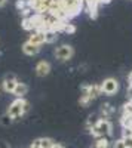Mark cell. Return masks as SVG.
I'll return each mask as SVG.
<instances>
[{
    "label": "cell",
    "instance_id": "cell-1",
    "mask_svg": "<svg viewBox=\"0 0 132 148\" xmlns=\"http://www.w3.org/2000/svg\"><path fill=\"white\" fill-rule=\"evenodd\" d=\"M28 110H30V104L24 99V98H16V99L9 105V108H8L6 113H8L12 119H14V121H15V120H19Z\"/></svg>",
    "mask_w": 132,
    "mask_h": 148
},
{
    "label": "cell",
    "instance_id": "cell-2",
    "mask_svg": "<svg viewBox=\"0 0 132 148\" xmlns=\"http://www.w3.org/2000/svg\"><path fill=\"white\" fill-rule=\"evenodd\" d=\"M61 9L65 12V15L70 18H73L80 14V10L85 6V0H58Z\"/></svg>",
    "mask_w": 132,
    "mask_h": 148
},
{
    "label": "cell",
    "instance_id": "cell-3",
    "mask_svg": "<svg viewBox=\"0 0 132 148\" xmlns=\"http://www.w3.org/2000/svg\"><path fill=\"white\" fill-rule=\"evenodd\" d=\"M113 126L109 119H100L95 125L91 127V133L94 135L95 138H107L109 135H111Z\"/></svg>",
    "mask_w": 132,
    "mask_h": 148
},
{
    "label": "cell",
    "instance_id": "cell-4",
    "mask_svg": "<svg viewBox=\"0 0 132 148\" xmlns=\"http://www.w3.org/2000/svg\"><path fill=\"white\" fill-rule=\"evenodd\" d=\"M74 56V47L70 45H61L55 49V58L61 62H65V61H70Z\"/></svg>",
    "mask_w": 132,
    "mask_h": 148
},
{
    "label": "cell",
    "instance_id": "cell-5",
    "mask_svg": "<svg viewBox=\"0 0 132 148\" xmlns=\"http://www.w3.org/2000/svg\"><path fill=\"white\" fill-rule=\"evenodd\" d=\"M101 90H102V93L109 95V96L117 93V90H119V82H117L116 79H113V77L105 79V80L101 83Z\"/></svg>",
    "mask_w": 132,
    "mask_h": 148
},
{
    "label": "cell",
    "instance_id": "cell-6",
    "mask_svg": "<svg viewBox=\"0 0 132 148\" xmlns=\"http://www.w3.org/2000/svg\"><path fill=\"white\" fill-rule=\"evenodd\" d=\"M16 84H18V80L15 77V74H6V76L3 77L2 86H3V90L6 93H14Z\"/></svg>",
    "mask_w": 132,
    "mask_h": 148
},
{
    "label": "cell",
    "instance_id": "cell-7",
    "mask_svg": "<svg viewBox=\"0 0 132 148\" xmlns=\"http://www.w3.org/2000/svg\"><path fill=\"white\" fill-rule=\"evenodd\" d=\"M51 64L47 62V61H39L37 64H36V68H34V71H36V74H37L39 77H46L47 74L51 73Z\"/></svg>",
    "mask_w": 132,
    "mask_h": 148
},
{
    "label": "cell",
    "instance_id": "cell-8",
    "mask_svg": "<svg viewBox=\"0 0 132 148\" xmlns=\"http://www.w3.org/2000/svg\"><path fill=\"white\" fill-rule=\"evenodd\" d=\"M22 52L28 55V56H33V55H37L40 52V46L37 45H33L31 42H25L22 45Z\"/></svg>",
    "mask_w": 132,
    "mask_h": 148
},
{
    "label": "cell",
    "instance_id": "cell-9",
    "mask_svg": "<svg viewBox=\"0 0 132 148\" xmlns=\"http://www.w3.org/2000/svg\"><path fill=\"white\" fill-rule=\"evenodd\" d=\"M28 42H31L33 45L42 46L43 43H46V39H45V31H34V33H31Z\"/></svg>",
    "mask_w": 132,
    "mask_h": 148
},
{
    "label": "cell",
    "instance_id": "cell-10",
    "mask_svg": "<svg viewBox=\"0 0 132 148\" xmlns=\"http://www.w3.org/2000/svg\"><path fill=\"white\" fill-rule=\"evenodd\" d=\"M88 93H89V96H91V99L94 101L95 98H98V96L102 93L101 84H88Z\"/></svg>",
    "mask_w": 132,
    "mask_h": 148
},
{
    "label": "cell",
    "instance_id": "cell-11",
    "mask_svg": "<svg viewBox=\"0 0 132 148\" xmlns=\"http://www.w3.org/2000/svg\"><path fill=\"white\" fill-rule=\"evenodd\" d=\"M27 92H28V86H27L25 83L18 82L16 88H15V90H14V95H15L16 98H24V96L27 95Z\"/></svg>",
    "mask_w": 132,
    "mask_h": 148
},
{
    "label": "cell",
    "instance_id": "cell-12",
    "mask_svg": "<svg viewBox=\"0 0 132 148\" xmlns=\"http://www.w3.org/2000/svg\"><path fill=\"white\" fill-rule=\"evenodd\" d=\"M113 113H114V108L110 104H104L101 107V119H109L113 116Z\"/></svg>",
    "mask_w": 132,
    "mask_h": 148
},
{
    "label": "cell",
    "instance_id": "cell-13",
    "mask_svg": "<svg viewBox=\"0 0 132 148\" xmlns=\"http://www.w3.org/2000/svg\"><path fill=\"white\" fill-rule=\"evenodd\" d=\"M120 123H122L123 129H132V116L123 114L122 119H120Z\"/></svg>",
    "mask_w": 132,
    "mask_h": 148
},
{
    "label": "cell",
    "instance_id": "cell-14",
    "mask_svg": "<svg viewBox=\"0 0 132 148\" xmlns=\"http://www.w3.org/2000/svg\"><path fill=\"white\" fill-rule=\"evenodd\" d=\"M56 31L54 30H45V39H46V43H54L56 40Z\"/></svg>",
    "mask_w": 132,
    "mask_h": 148
},
{
    "label": "cell",
    "instance_id": "cell-15",
    "mask_svg": "<svg viewBox=\"0 0 132 148\" xmlns=\"http://www.w3.org/2000/svg\"><path fill=\"white\" fill-rule=\"evenodd\" d=\"M94 148H110V142L107 138H98V141L95 142Z\"/></svg>",
    "mask_w": 132,
    "mask_h": 148
},
{
    "label": "cell",
    "instance_id": "cell-16",
    "mask_svg": "<svg viewBox=\"0 0 132 148\" xmlns=\"http://www.w3.org/2000/svg\"><path fill=\"white\" fill-rule=\"evenodd\" d=\"M39 142H40L42 148H52V145L55 144L54 139H51V138H39Z\"/></svg>",
    "mask_w": 132,
    "mask_h": 148
},
{
    "label": "cell",
    "instance_id": "cell-17",
    "mask_svg": "<svg viewBox=\"0 0 132 148\" xmlns=\"http://www.w3.org/2000/svg\"><path fill=\"white\" fill-rule=\"evenodd\" d=\"M100 119H98V116L97 114H91L89 117H88V120H86V129H89L91 130V127L95 125V123H97Z\"/></svg>",
    "mask_w": 132,
    "mask_h": 148
},
{
    "label": "cell",
    "instance_id": "cell-18",
    "mask_svg": "<svg viewBox=\"0 0 132 148\" xmlns=\"http://www.w3.org/2000/svg\"><path fill=\"white\" fill-rule=\"evenodd\" d=\"M12 121H14V119H12L8 113H6V114H3L2 117H0V123H2L3 126H9V125H12Z\"/></svg>",
    "mask_w": 132,
    "mask_h": 148
},
{
    "label": "cell",
    "instance_id": "cell-19",
    "mask_svg": "<svg viewBox=\"0 0 132 148\" xmlns=\"http://www.w3.org/2000/svg\"><path fill=\"white\" fill-rule=\"evenodd\" d=\"M123 114H129V116H132V99L123 105Z\"/></svg>",
    "mask_w": 132,
    "mask_h": 148
},
{
    "label": "cell",
    "instance_id": "cell-20",
    "mask_svg": "<svg viewBox=\"0 0 132 148\" xmlns=\"http://www.w3.org/2000/svg\"><path fill=\"white\" fill-rule=\"evenodd\" d=\"M64 31L65 33H68V34H73V33H76V27L73 25V24H65V27H64Z\"/></svg>",
    "mask_w": 132,
    "mask_h": 148
},
{
    "label": "cell",
    "instance_id": "cell-21",
    "mask_svg": "<svg viewBox=\"0 0 132 148\" xmlns=\"http://www.w3.org/2000/svg\"><path fill=\"white\" fill-rule=\"evenodd\" d=\"M113 148H126V145H125V141H123V138H120V139L114 141V144H113Z\"/></svg>",
    "mask_w": 132,
    "mask_h": 148
},
{
    "label": "cell",
    "instance_id": "cell-22",
    "mask_svg": "<svg viewBox=\"0 0 132 148\" xmlns=\"http://www.w3.org/2000/svg\"><path fill=\"white\" fill-rule=\"evenodd\" d=\"M123 141H125L126 148H132V135L131 136H123Z\"/></svg>",
    "mask_w": 132,
    "mask_h": 148
},
{
    "label": "cell",
    "instance_id": "cell-23",
    "mask_svg": "<svg viewBox=\"0 0 132 148\" xmlns=\"http://www.w3.org/2000/svg\"><path fill=\"white\" fill-rule=\"evenodd\" d=\"M30 148H42V147H40V142H39V139H36V141H34V142L30 145Z\"/></svg>",
    "mask_w": 132,
    "mask_h": 148
},
{
    "label": "cell",
    "instance_id": "cell-24",
    "mask_svg": "<svg viewBox=\"0 0 132 148\" xmlns=\"http://www.w3.org/2000/svg\"><path fill=\"white\" fill-rule=\"evenodd\" d=\"M52 148H65V147H64V145H61V144H56V142H55V144L52 145Z\"/></svg>",
    "mask_w": 132,
    "mask_h": 148
},
{
    "label": "cell",
    "instance_id": "cell-25",
    "mask_svg": "<svg viewBox=\"0 0 132 148\" xmlns=\"http://www.w3.org/2000/svg\"><path fill=\"white\" fill-rule=\"evenodd\" d=\"M128 96L132 99V86H129V88H128Z\"/></svg>",
    "mask_w": 132,
    "mask_h": 148
},
{
    "label": "cell",
    "instance_id": "cell-26",
    "mask_svg": "<svg viewBox=\"0 0 132 148\" xmlns=\"http://www.w3.org/2000/svg\"><path fill=\"white\" fill-rule=\"evenodd\" d=\"M128 82H129V86H132V71L129 73V76H128Z\"/></svg>",
    "mask_w": 132,
    "mask_h": 148
},
{
    "label": "cell",
    "instance_id": "cell-27",
    "mask_svg": "<svg viewBox=\"0 0 132 148\" xmlns=\"http://www.w3.org/2000/svg\"><path fill=\"white\" fill-rule=\"evenodd\" d=\"M6 3H8V0H0V8H3Z\"/></svg>",
    "mask_w": 132,
    "mask_h": 148
},
{
    "label": "cell",
    "instance_id": "cell-28",
    "mask_svg": "<svg viewBox=\"0 0 132 148\" xmlns=\"http://www.w3.org/2000/svg\"><path fill=\"white\" fill-rule=\"evenodd\" d=\"M0 148H9V145L5 144V142H0Z\"/></svg>",
    "mask_w": 132,
    "mask_h": 148
}]
</instances>
